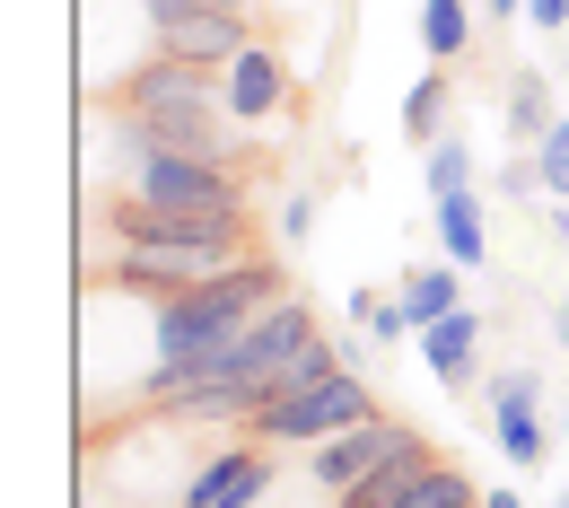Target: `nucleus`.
Here are the masks:
<instances>
[{
    "label": "nucleus",
    "mask_w": 569,
    "mask_h": 508,
    "mask_svg": "<svg viewBox=\"0 0 569 508\" xmlns=\"http://www.w3.org/2000/svg\"><path fill=\"white\" fill-rule=\"evenodd\" d=\"M552 228H561V237H569V202H561V211H552Z\"/></svg>",
    "instance_id": "bb28decb"
},
{
    "label": "nucleus",
    "mask_w": 569,
    "mask_h": 508,
    "mask_svg": "<svg viewBox=\"0 0 569 508\" xmlns=\"http://www.w3.org/2000/svg\"><path fill=\"white\" fill-rule=\"evenodd\" d=\"M106 219H114V237H123V246H167V255H193L202 272L246 263V255H254V246H246V202H237V211H167V202H141V193H114V202H106Z\"/></svg>",
    "instance_id": "7ed1b4c3"
},
{
    "label": "nucleus",
    "mask_w": 569,
    "mask_h": 508,
    "mask_svg": "<svg viewBox=\"0 0 569 508\" xmlns=\"http://www.w3.org/2000/svg\"><path fill=\"white\" fill-rule=\"evenodd\" d=\"M447 97H456V71H421V79H412V97H403V132H412L421 149L447 132Z\"/></svg>",
    "instance_id": "6ab92c4d"
},
{
    "label": "nucleus",
    "mask_w": 569,
    "mask_h": 508,
    "mask_svg": "<svg viewBox=\"0 0 569 508\" xmlns=\"http://www.w3.org/2000/svg\"><path fill=\"white\" fill-rule=\"evenodd\" d=\"M158 27V53L167 62H202V71H219V62H237L254 36H246V9H176V18H149Z\"/></svg>",
    "instance_id": "1a4fd4ad"
},
{
    "label": "nucleus",
    "mask_w": 569,
    "mask_h": 508,
    "mask_svg": "<svg viewBox=\"0 0 569 508\" xmlns=\"http://www.w3.org/2000/svg\"><path fill=\"white\" fill-rule=\"evenodd\" d=\"M421 176H429V202H447V193H473V141L438 132V141L421 149Z\"/></svg>",
    "instance_id": "aec40b11"
},
{
    "label": "nucleus",
    "mask_w": 569,
    "mask_h": 508,
    "mask_svg": "<svg viewBox=\"0 0 569 508\" xmlns=\"http://www.w3.org/2000/svg\"><path fill=\"white\" fill-rule=\"evenodd\" d=\"M465 298H456V263H421V272H403V316L412 325H438V316H456Z\"/></svg>",
    "instance_id": "a211bd4d"
},
{
    "label": "nucleus",
    "mask_w": 569,
    "mask_h": 508,
    "mask_svg": "<svg viewBox=\"0 0 569 508\" xmlns=\"http://www.w3.org/2000/svg\"><path fill=\"white\" fill-rule=\"evenodd\" d=\"M263 491H272V447L246 438V447H228L211 465H193V482L176 491V508H254Z\"/></svg>",
    "instance_id": "6e6552de"
},
{
    "label": "nucleus",
    "mask_w": 569,
    "mask_h": 508,
    "mask_svg": "<svg viewBox=\"0 0 569 508\" xmlns=\"http://www.w3.org/2000/svg\"><path fill=\"white\" fill-rule=\"evenodd\" d=\"M465 44H473V9L465 0H421V53L447 71V62H465Z\"/></svg>",
    "instance_id": "f3484780"
},
{
    "label": "nucleus",
    "mask_w": 569,
    "mask_h": 508,
    "mask_svg": "<svg viewBox=\"0 0 569 508\" xmlns=\"http://www.w3.org/2000/svg\"><path fill=\"white\" fill-rule=\"evenodd\" d=\"M123 114L141 123L158 149H193V158H228L237 167V141H228V97H219V71L202 62H167V53H149L141 71L123 79Z\"/></svg>",
    "instance_id": "f03ea898"
},
{
    "label": "nucleus",
    "mask_w": 569,
    "mask_h": 508,
    "mask_svg": "<svg viewBox=\"0 0 569 508\" xmlns=\"http://www.w3.org/2000/svg\"><path fill=\"white\" fill-rule=\"evenodd\" d=\"M219 97H228V114H237V123H272V114H281V97H289L281 53H272V44H246L237 62H219Z\"/></svg>",
    "instance_id": "9d476101"
},
{
    "label": "nucleus",
    "mask_w": 569,
    "mask_h": 508,
    "mask_svg": "<svg viewBox=\"0 0 569 508\" xmlns=\"http://www.w3.org/2000/svg\"><path fill=\"white\" fill-rule=\"evenodd\" d=\"M526 18H535L543 36H561V27H569V0H526Z\"/></svg>",
    "instance_id": "5701e85b"
},
{
    "label": "nucleus",
    "mask_w": 569,
    "mask_h": 508,
    "mask_svg": "<svg viewBox=\"0 0 569 508\" xmlns=\"http://www.w3.org/2000/svg\"><path fill=\"white\" fill-rule=\"evenodd\" d=\"M289 298V272L272 255H246V263H219L202 272L193 290L158 298V316H149V351L158 360H193V351H219V342H237L263 307H281Z\"/></svg>",
    "instance_id": "f257e3e1"
},
{
    "label": "nucleus",
    "mask_w": 569,
    "mask_h": 508,
    "mask_svg": "<svg viewBox=\"0 0 569 508\" xmlns=\"http://www.w3.org/2000/svg\"><path fill=\"white\" fill-rule=\"evenodd\" d=\"M561 508H569V491H561Z\"/></svg>",
    "instance_id": "c756f323"
},
{
    "label": "nucleus",
    "mask_w": 569,
    "mask_h": 508,
    "mask_svg": "<svg viewBox=\"0 0 569 508\" xmlns=\"http://www.w3.org/2000/svg\"><path fill=\"white\" fill-rule=\"evenodd\" d=\"M482 9H491V18H526V0H482Z\"/></svg>",
    "instance_id": "a878e982"
},
{
    "label": "nucleus",
    "mask_w": 569,
    "mask_h": 508,
    "mask_svg": "<svg viewBox=\"0 0 569 508\" xmlns=\"http://www.w3.org/2000/svg\"><path fill=\"white\" fill-rule=\"evenodd\" d=\"M351 316L368 342H403V333H421L412 316H403V298H377V290H351Z\"/></svg>",
    "instance_id": "412c9836"
},
{
    "label": "nucleus",
    "mask_w": 569,
    "mask_h": 508,
    "mask_svg": "<svg viewBox=\"0 0 569 508\" xmlns=\"http://www.w3.org/2000/svg\"><path fill=\"white\" fill-rule=\"evenodd\" d=\"M429 456H438V447H429V438H412V447H403V456H386V465H377L368 482L333 491V508H386V500H395V491H403V482H412V474L429 465Z\"/></svg>",
    "instance_id": "dca6fc26"
},
{
    "label": "nucleus",
    "mask_w": 569,
    "mask_h": 508,
    "mask_svg": "<svg viewBox=\"0 0 569 508\" xmlns=\"http://www.w3.org/2000/svg\"><path fill=\"white\" fill-rule=\"evenodd\" d=\"M552 123H561V114H552V88H543V79H517V88H508V141H517V158H535V149L552 141Z\"/></svg>",
    "instance_id": "2eb2a0df"
},
{
    "label": "nucleus",
    "mask_w": 569,
    "mask_h": 508,
    "mask_svg": "<svg viewBox=\"0 0 569 508\" xmlns=\"http://www.w3.org/2000/svg\"><path fill=\"white\" fill-rule=\"evenodd\" d=\"M412 421H395V412H377V421H359V430L325 438V447H307V474H316V491H351V482H368L386 456H403L412 447Z\"/></svg>",
    "instance_id": "0eeeda50"
},
{
    "label": "nucleus",
    "mask_w": 569,
    "mask_h": 508,
    "mask_svg": "<svg viewBox=\"0 0 569 508\" xmlns=\"http://www.w3.org/2000/svg\"><path fill=\"white\" fill-rule=\"evenodd\" d=\"M535 167H543V193H552V202H569V114L552 123V141L535 149Z\"/></svg>",
    "instance_id": "4be33fe9"
},
{
    "label": "nucleus",
    "mask_w": 569,
    "mask_h": 508,
    "mask_svg": "<svg viewBox=\"0 0 569 508\" xmlns=\"http://www.w3.org/2000/svg\"><path fill=\"white\" fill-rule=\"evenodd\" d=\"M219 9H246V0H219Z\"/></svg>",
    "instance_id": "cd10ccee"
},
{
    "label": "nucleus",
    "mask_w": 569,
    "mask_h": 508,
    "mask_svg": "<svg viewBox=\"0 0 569 508\" xmlns=\"http://www.w3.org/2000/svg\"><path fill=\"white\" fill-rule=\"evenodd\" d=\"M561 71H569V44H561Z\"/></svg>",
    "instance_id": "c85d7f7f"
},
{
    "label": "nucleus",
    "mask_w": 569,
    "mask_h": 508,
    "mask_svg": "<svg viewBox=\"0 0 569 508\" xmlns=\"http://www.w3.org/2000/svg\"><path fill=\"white\" fill-rule=\"evenodd\" d=\"M482 508H526V491H482Z\"/></svg>",
    "instance_id": "393cba45"
},
{
    "label": "nucleus",
    "mask_w": 569,
    "mask_h": 508,
    "mask_svg": "<svg viewBox=\"0 0 569 508\" xmlns=\"http://www.w3.org/2000/svg\"><path fill=\"white\" fill-rule=\"evenodd\" d=\"M429 228H438V255H447L456 272H482V263H491V219H482V193H447V202L429 211Z\"/></svg>",
    "instance_id": "ddd939ff"
},
{
    "label": "nucleus",
    "mask_w": 569,
    "mask_h": 508,
    "mask_svg": "<svg viewBox=\"0 0 569 508\" xmlns=\"http://www.w3.org/2000/svg\"><path fill=\"white\" fill-rule=\"evenodd\" d=\"M552 342H561V351H569V298H561V307H552Z\"/></svg>",
    "instance_id": "b1692460"
},
{
    "label": "nucleus",
    "mask_w": 569,
    "mask_h": 508,
    "mask_svg": "<svg viewBox=\"0 0 569 508\" xmlns=\"http://www.w3.org/2000/svg\"><path fill=\"white\" fill-rule=\"evenodd\" d=\"M386 508H482V482H473L456 456H429V465H421V474H412V482H403Z\"/></svg>",
    "instance_id": "4468645a"
},
{
    "label": "nucleus",
    "mask_w": 569,
    "mask_h": 508,
    "mask_svg": "<svg viewBox=\"0 0 569 508\" xmlns=\"http://www.w3.org/2000/svg\"><path fill=\"white\" fill-rule=\"evenodd\" d=\"M114 290H132V298H176V290H193L202 281V263L193 255H167V246H123L114 237Z\"/></svg>",
    "instance_id": "9b49d317"
},
{
    "label": "nucleus",
    "mask_w": 569,
    "mask_h": 508,
    "mask_svg": "<svg viewBox=\"0 0 569 508\" xmlns=\"http://www.w3.org/2000/svg\"><path fill=\"white\" fill-rule=\"evenodd\" d=\"M491 438L517 474H535L552 456V430H543V368H499L491 377Z\"/></svg>",
    "instance_id": "423d86ee"
},
{
    "label": "nucleus",
    "mask_w": 569,
    "mask_h": 508,
    "mask_svg": "<svg viewBox=\"0 0 569 508\" xmlns=\"http://www.w3.org/2000/svg\"><path fill=\"white\" fill-rule=\"evenodd\" d=\"M123 176H132L123 193L167 202V211H237V202H246V185H237L228 158H193V149H158V141H149Z\"/></svg>",
    "instance_id": "39448f33"
},
{
    "label": "nucleus",
    "mask_w": 569,
    "mask_h": 508,
    "mask_svg": "<svg viewBox=\"0 0 569 508\" xmlns=\"http://www.w3.org/2000/svg\"><path fill=\"white\" fill-rule=\"evenodd\" d=\"M359 421H377V395H368V377L342 368V377H325V386H307V395H281V404H263L246 438H263V447H325V438L359 430Z\"/></svg>",
    "instance_id": "20e7f679"
},
{
    "label": "nucleus",
    "mask_w": 569,
    "mask_h": 508,
    "mask_svg": "<svg viewBox=\"0 0 569 508\" xmlns=\"http://www.w3.org/2000/svg\"><path fill=\"white\" fill-rule=\"evenodd\" d=\"M482 316L473 307H456V316H438V325H421V368L438 377V386H473L482 377Z\"/></svg>",
    "instance_id": "f8f14e48"
}]
</instances>
